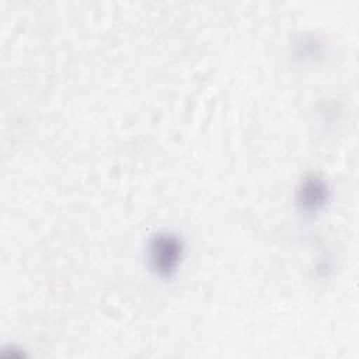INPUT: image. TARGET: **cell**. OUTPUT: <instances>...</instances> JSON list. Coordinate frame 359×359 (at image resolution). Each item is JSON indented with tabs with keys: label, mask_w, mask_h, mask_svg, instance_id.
Segmentation results:
<instances>
[{
	"label": "cell",
	"mask_w": 359,
	"mask_h": 359,
	"mask_svg": "<svg viewBox=\"0 0 359 359\" xmlns=\"http://www.w3.org/2000/svg\"><path fill=\"white\" fill-rule=\"evenodd\" d=\"M328 198L327 184L317 175L306 177L297 191V203L302 210L313 213L320 210Z\"/></svg>",
	"instance_id": "7a4b0ae2"
},
{
	"label": "cell",
	"mask_w": 359,
	"mask_h": 359,
	"mask_svg": "<svg viewBox=\"0 0 359 359\" xmlns=\"http://www.w3.org/2000/svg\"><path fill=\"white\" fill-rule=\"evenodd\" d=\"M182 255L181 241L171 234L156 236L149 245L151 268L161 276H170L178 266Z\"/></svg>",
	"instance_id": "6da1fadb"
}]
</instances>
